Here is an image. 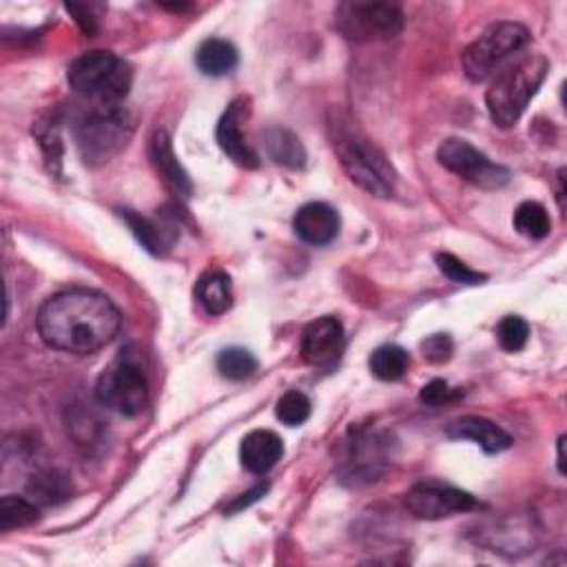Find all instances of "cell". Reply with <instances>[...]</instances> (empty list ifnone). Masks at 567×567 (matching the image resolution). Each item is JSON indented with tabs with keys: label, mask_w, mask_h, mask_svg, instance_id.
<instances>
[{
	"label": "cell",
	"mask_w": 567,
	"mask_h": 567,
	"mask_svg": "<svg viewBox=\"0 0 567 567\" xmlns=\"http://www.w3.org/2000/svg\"><path fill=\"white\" fill-rule=\"evenodd\" d=\"M40 340L60 353L94 355L120 333L122 318L113 301L89 288H70L49 297L36 318Z\"/></svg>",
	"instance_id": "1"
},
{
	"label": "cell",
	"mask_w": 567,
	"mask_h": 567,
	"mask_svg": "<svg viewBox=\"0 0 567 567\" xmlns=\"http://www.w3.org/2000/svg\"><path fill=\"white\" fill-rule=\"evenodd\" d=\"M329 138L342 169L361 192L374 198H389L395 192L397 173L389 158L342 109L329 113Z\"/></svg>",
	"instance_id": "2"
},
{
	"label": "cell",
	"mask_w": 567,
	"mask_h": 567,
	"mask_svg": "<svg viewBox=\"0 0 567 567\" xmlns=\"http://www.w3.org/2000/svg\"><path fill=\"white\" fill-rule=\"evenodd\" d=\"M547 72V58L534 53L513 62V65H506L492 76V83L485 91V107L496 127H515L528 109L530 100L543 85Z\"/></svg>",
	"instance_id": "3"
},
{
	"label": "cell",
	"mask_w": 567,
	"mask_h": 567,
	"mask_svg": "<svg viewBox=\"0 0 567 567\" xmlns=\"http://www.w3.org/2000/svg\"><path fill=\"white\" fill-rule=\"evenodd\" d=\"M134 120L120 104H96L74 127L76 147L89 167H100L113 160L130 145Z\"/></svg>",
	"instance_id": "4"
},
{
	"label": "cell",
	"mask_w": 567,
	"mask_h": 567,
	"mask_svg": "<svg viewBox=\"0 0 567 567\" xmlns=\"http://www.w3.org/2000/svg\"><path fill=\"white\" fill-rule=\"evenodd\" d=\"M67 81L74 91L98 100V104H120L132 89L134 72L127 60L111 51L96 49L72 62Z\"/></svg>",
	"instance_id": "5"
},
{
	"label": "cell",
	"mask_w": 567,
	"mask_h": 567,
	"mask_svg": "<svg viewBox=\"0 0 567 567\" xmlns=\"http://www.w3.org/2000/svg\"><path fill=\"white\" fill-rule=\"evenodd\" d=\"M530 42V32L513 21L492 23L466 51H464V72L472 83H485L506 62L523 51Z\"/></svg>",
	"instance_id": "6"
},
{
	"label": "cell",
	"mask_w": 567,
	"mask_h": 567,
	"mask_svg": "<svg viewBox=\"0 0 567 567\" xmlns=\"http://www.w3.org/2000/svg\"><path fill=\"white\" fill-rule=\"evenodd\" d=\"M96 399L122 417H138L149 402V384L143 368L132 359L109 363L98 377Z\"/></svg>",
	"instance_id": "7"
},
{
	"label": "cell",
	"mask_w": 567,
	"mask_h": 567,
	"mask_svg": "<svg viewBox=\"0 0 567 567\" xmlns=\"http://www.w3.org/2000/svg\"><path fill=\"white\" fill-rule=\"evenodd\" d=\"M335 25L344 38L353 42L391 40L404 27V14L399 5L393 3H363V0H348L335 12Z\"/></svg>",
	"instance_id": "8"
},
{
	"label": "cell",
	"mask_w": 567,
	"mask_h": 567,
	"mask_svg": "<svg viewBox=\"0 0 567 567\" xmlns=\"http://www.w3.org/2000/svg\"><path fill=\"white\" fill-rule=\"evenodd\" d=\"M436 160L451 173L464 177L466 182H470L474 186L490 188V192L506 186L510 182V171L506 167L492 162L488 156H483L470 143L459 140V138H451L441 145L436 151Z\"/></svg>",
	"instance_id": "9"
},
{
	"label": "cell",
	"mask_w": 567,
	"mask_h": 567,
	"mask_svg": "<svg viewBox=\"0 0 567 567\" xmlns=\"http://www.w3.org/2000/svg\"><path fill=\"white\" fill-rule=\"evenodd\" d=\"M477 506L479 503L470 492L436 481L417 483L406 494L408 513L415 519H423V521L448 519L461 513H470Z\"/></svg>",
	"instance_id": "10"
},
{
	"label": "cell",
	"mask_w": 567,
	"mask_h": 567,
	"mask_svg": "<svg viewBox=\"0 0 567 567\" xmlns=\"http://www.w3.org/2000/svg\"><path fill=\"white\" fill-rule=\"evenodd\" d=\"M344 346V326L340 320L335 318H320L312 320L304 333H301V342H299V355L304 359V363L315 366V368H324L331 366Z\"/></svg>",
	"instance_id": "11"
},
{
	"label": "cell",
	"mask_w": 567,
	"mask_h": 567,
	"mask_svg": "<svg viewBox=\"0 0 567 567\" xmlns=\"http://www.w3.org/2000/svg\"><path fill=\"white\" fill-rule=\"evenodd\" d=\"M248 115V102L246 98L235 100L233 104H229V109L224 111V115L218 122V143L222 147V151L239 167L244 169H258L260 167V158L258 153L248 147L246 138H244V120Z\"/></svg>",
	"instance_id": "12"
},
{
	"label": "cell",
	"mask_w": 567,
	"mask_h": 567,
	"mask_svg": "<svg viewBox=\"0 0 567 567\" xmlns=\"http://www.w3.org/2000/svg\"><path fill=\"white\" fill-rule=\"evenodd\" d=\"M293 229L301 242L310 246H326L340 233V215L326 202H308L295 213Z\"/></svg>",
	"instance_id": "13"
},
{
	"label": "cell",
	"mask_w": 567,
	"mask_h": 567,
	"mask_svg": "<svg viewBox=\"0 0 567 567\" xmlns=\"http://www.w3.org/2000/svg\"><path fill=\"white\" fill-rule=\"evenodd\" d=\"M284 457V441L273 430H254L242 439L239 461L254 474H267Z\"/></svg>",
	"instance_id": "14"
},
{
	"label": "cell",
	"mask_w": 567,
	"mask_h": 567,
	"mask_svg": "<svg viewBox=\"0 0 567 567\" xmlns=\"http://www.w3.org/2000/svg\"><path fill=\"white\" fill-rule=\"evenodd\" d=\"M448 434L453 439L472 441V444H477L488 455L503 453L513 446V436L506 430L485 417H474V415L461 417L455 423H451Z\"/></svg>",
	"instance_id": "15"
},
{
	"label": "cell",
	"mask_w": 567,
	"mask_h": 567,
	"mask_svg": "<svg viewBox=\"0 0 567 567\" xmlns=\"http://www.w3.org/2000/svg\"><path fill=\"white\" fill-rule=\"evenodd\" d=\"M151 160L156 171L160 173L162 182L171 188V192L180 198H188L194 194V184L188 173L184 171V167L180 164L175 151H173V143L171 136L167 132H156V136L151 138Z\"/></svg>",
	"instance_id": "16"
},
{
	"label": "cell",
	"mask_w": 567,
	"mask_h": 567,
	"mask_svg": "<svg viewBox=\"0 0 567 567\" xmlns=\"http://www.w3.org/2000/svg\"><path fill=\"white\" fill-rule=\"evenodd\" d=\"M262 143H264V149H267V156L280 164V167H286V169H304L306 167V147L301 145V140L291 132V130H284V127H271L262 134Z\"/></svg>",
	"instance_id": "17"
},
{
	"label": "cell",
	"mask_w": 567,
	"mask_h": 567,
	"mask_svg": "<svg viewBox=\"0 0 567 567\" xmlns=\"http://www.w3.org/2000/svg\"><path fill=\"white\" fill-rule=\"evenodd\" d=\"M239 62V53L233 42L224 38H209L198 47L196 53V65L205 76H226L231 74Z\"/></svg>",
	"instance_id": "18"
},
{
	"label": "cell",
	"mask_w": 567,
	"mask_h": 567,
	"mask_svg": "<svg viewBox=\"0 0 567 567\" xmlns=\"http://www.w3.org/2000/svg\"><path fill=\"white\" fill-rule=\"evenodd\" d=\"M196 297L209 315H224L233 306L231 278L222 271H209L196 284Z\"/></svg>",
	"instance_id": "19"
},
{
	"label": "cell",
	"mask_w": 567,
	"mask_h": 567,
	"mask_svg": "<svg viewBox=\"0 0 567 567\" xmlns=\"http://www.w3.org/2000/svg\"><path fill=\"white\" fill-rule=\"evenodd\" d=\"M368 366L377 380L399 382L410 366V355L397 344H386L370 355Z\"/></svg>",
	"instance_id": "20"
},
{
	"label": "cell",
	"mask_w": 567,
	"mask_h": 567,
	"mask_svg": "<svg viewBox=\"0 0 567 567\" xmlns=\"http://www.w3.org/2000/svg\"><path fill=\"white\" fill-rule=\"evenodd\" d=\"M38 521V508L23 496L8 494L0 501V530L10 532L16 528H27Z\"/></svg>",
	"instance_id": "21"
},
{
	"label": "cell",
	"mask_w": 567,
	"mask_h": 567,
	"mask_svg": "<svg viewBox=\"0 0 567 567\" xmlns=\"http://www.w3.org/2000/svg\"><path fill=\"white\" fill-rule=\"evenodd\" d=\"M258 359L256 355L246 348H226L218 355V370L224 380L231 382H244L250 374H256L258 370Z\"/></svg>",
	"instance_id": "22"
},
{
	"label": "cell",
	"mask_w": 567,
	"mask_h": 567,
	"mask_svg": "<svg viewBox=\"0 0 567 567\" xmlns=\"http://www.w3.org/2000/svg\"><path fill=\"white\" fill-rule=\"evenodd\" d=\"M515 229H517L523 237L543 239V237L550 235L552 222H550V215H547V211H545L543 205L528 200V202L519 205V209L515 211Z\"/></svg>",
	"instance_id": "23"
},
{
	"label": "cell",
	"mask_w": 567,
	"mask_h": 567,
	"mask_svg": "<svg viewBox=\"0 0 567 567\" xmlns=\"http://www.w3.org/2000/svg\"><path fill=\"white\" fill-rule=\"evenodd\" d=\"M120 215H122V220L127 222L130 226H132V231H134V235L138 237V242L149 250V254H153V256H160V250H162V246H164V235H162V231L158 229V224H153L149 218H145V215H140V213H136V211H120Z\"/></svg>",
	"instance_id": "24"
},
{
	"label": "cell",
	"mask_w": 567,
	"mask_h": 567,
	"mask_svg": "<svg viewBox=\"0 0 567 567\" xmlns=\"http://www.w3.org/2000/svg\"><path fill=\"white\" fill-rule=\"evenodd\" d=\"M528 337H530V326L523 318H517V315L503 318L496 326V340H498L501 348L508 353L523 350L528 344Z\"/></svg>",
	"instance_id": "25"
},
{
	"label": "cell",
	"mask_w": 567,
	"mask_h": 567,
	"mask_svg": "<svg viewBox=\"0 0 567 567\" xmlns=\"http://www.w3.org/2000/svg\"><path fill=\"white\" fill-rule=\"evenodd\" d=\"M310 399L301 391H288L278 399L275 415L286 426H301L310 417Z\"/></svg>",
	"instance_id": "26"
},
{
	"label": "cell",
	"mask_w": 567,
	"mask_h": 567,
	"mask_svg": "<svg viewBox=\"0 0 567 567\" xmlns=\"http://www.w3.org/2000/svg\"><path fill=\"white\" fill-rule=\"evenodd\" d=\"M436 267L439 271L444 273L448 280L457 282V284H470V286H477L481 282H485L488 278L479 271H472L468 264H464L459 258L451 256V254H436Z\"/></svg>",
	"instance_id": "27"
},
{
	"label": "cell",
	"mask_w": 567,
	"mask_h": 567,
	"mask_svg": "<svg viewBox=\"0 0 567 567\" xmlns=\"http://www.w3.org/2000/svg\"><path fill=\"white\" fill-rule=\"evenodd\" d=\"M421 350H423V357L430 363H444V361L451 359V355L455 350V344H453L451 335H430L421 344Z\"/></svg>",
	"instance_id": "28"
},
{
	"label": "cell",
	"mask_w": 567,
	"mask_h": 567,
	"mask_svg": "<svg viewBox=\"0 0 567 567\" xmlns=\"http://www.w3.org/2000/svg\"><path fill=\"white\" fill-rule=\"evenodd\" d=\"M453 395H455V393L451 391L448 382H444V380H432L430 384H426V386L421 389V402L428 404V406H441V404H446V402L453 399Z\"/></svg>",
	"instance_id": "29"
},
{
	"label": "cell",
	"mask_w": 567,
	"mask_h": 567,
	"mask_svg": "<svg viewBox=\"0 0 567 567\" xmlns=\"http://www.w3.org/2000/svg\"><path fill=\"white\" fill-rule=\"evenodd\" d=\"M269 488H271L269 483H260L258 488H254V490H250V492H244L242 496H237V498L233 501V506H229V510H226V513L231 515V513H239V510H244L246 506H254L256 501H260V498H262V496L269 492Z\"/></svg>",
	"instance_id": "30"
},
{
	"label": "cell",
	"mask_w": 567,
	"mask_h": 567,
	"mask_svg": "<svg viewBox=\"0 0 567 567\" xmlns=\"http://www.w3.org/2000/svg\"><path fill=\"white\" fill-rule=\"evenodd\" d=\"M67 10L76 16V21H78V25L91 36V34H96V23H98V19H94V14H91V10L87 8V5H67Z\"/></svg>",
	"instance_id": "31"
},
{
	"label": "cell",
	"mask_w": 567,
	"mask_h": 567,
	"mask_svg": "<svg viewBox=\"0 0 567 567\" xmlns=\"http://www.w3.org/2000/svg\"><path fill=\"white\" fill-rule=\"evenodd\" d=\"M563 444H565V436L558 439V470L565 472V461H563Z\"/></svg>",
	"instance_id": "32"
}]
</instances>
